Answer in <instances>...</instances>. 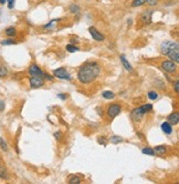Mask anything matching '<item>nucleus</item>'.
<instances>
[{
  "label": "nucleus",
  "mask_w": 179,
  "mask_h": 184,
  "mask_svg": "<svg viewBox=\"0 0 179 184\" xmlns=\"http://www.w3.org/2000/svg\"><path fill=\"white\" fill-rule=\"evenodd\" d=\"M162 130L164 131L165 133H167V135H170L172 132V125L168 122V121H165L162 124Z\"/></svg>",
  "instance_id": "13"
},
{
  "label": "nucleus",
  "mask_w": 179,
  "mask_h": 184,
  "mask_svg": "<svg viewBox=\"0 0 179 184\" xmlns=\"http://www.w3.org/2000/svg\"><path fill=\"white\" fill-rule=\"evenodd\" d=\"M109 140H111V142L114 143V145H117V143H119V142L123 141V138L119 137V136H112Z\"/></svg>",
  "instance_id": "25"
},
{
  "label": "nucleus",
  "mask_w": 179,
  "mask_h": 184,
  "mask_svg": "<svg viewBox=\"0 0 179 184\" xmlns=\"http://www.w3.org/2000/svg\"><path fill=\"white\" fill-rule=\"evenodd\" d=\"M0 179L9 180V173H8V170L6 169L2 164H0Z\"/></svg>",
  "instance_id": "14"
},
{
  "label": "nucleus",
  "mask_w": 179,
  "mask_h": 184,
  "mask_svg": "<svg viewBox=\"0 0 179 184\" xmlns=\"http://www.w3.org/2000/svg\"><path fill=\"white\" fill-rule=\"evenodd\" d=\"M97 142H99V145H103V147H106L107 145V139L105 138V137H99V138L97 139Z\"/></svg>",
  "instance_id": "29"
},
{
  "label": "nucleus",
  "mask_w": 179,
  "mask_h": 184,
  "mask_svg": "<svg viewBox=\"0 0 179 184\" xmlns=\"http://www.w3.org/2000/svg\"><path fill=\"white\" fill-rule=\"evenodd\" d=\"M142 152H143L144 154L150 155V157H154V155H155V152H154V149L149 148V147H146V148H144L143 150H142Z\"/></svg>",
  "instance_id": "22"
},
{
  "label": "nucleus",
  "mask_w": 179,
  "mask_h": 184,
  "mask_svg": "<svg viewBox=\"0 0 179 184\" xmlns=\"http://www.w3.org/2000/svg\"><path fill=\"white\" fill-rule=\"evenodd\" d=\"M3 110H5V102L0 100V112H3Z\"/></svg>",
  "instance_id": "36"
},
{
  "label": "nucleus",
  "mask_w": 179,
  "mask_h": 184,
  "mask_svg": "<svg viewBox=\"0 0 179 184\" xmlns=\"http://www.w3.org/2000/svg\"><path fill=\"white\" fill-rule=\"evenodd\" d=\"M102 96L104 97L105 99H113L114 97H115V94L111 90H105V92L102 93Z\"/></svg>",
  "instance_id": "20"
},
{
  "label": "nucleus",
  "mask_w": 179,
  "mask_h": 184,
  "mask_svg": "<svg viewBox=\"0 0 179 184\" xmlns=\"http://www.w3.org/2000/svg\"><path fill=\"white\" fill-rule=\"evenodd\" d=\"M174 88H175V93H176V94H178V93H179V82H178V80H175Z\"/></svg>",
  "instance_id": "32"
},
{
  "label": "nucleus",
  "mask_w": 179,
  "mask_h": 184,
  "mask_svg": "<svg viewBox=\"0 0 179 184\" xmlns=\"http://www.w3.org/2000/svg\"><path fill=\"white\" fill-rule=\"evenodd\" d=\"M28 72H29V74L31 76H40V77H43V74H44L43 71L36 65V64H31L29 66Z\"/></svg>",
  "instance_id": "9"
},
{
  "label": "nucleus",
  "mask_w": 179,
  "mask_h": 184,
  "mask_svg": "<svg viewBox=\"0 0 179 184\" xmlns=\"http://www.w3.org/2000/svg\"><path fill=\"white\" fill-rule=\"evenodd\" d=\"M29 82H30V87L31 88H39L44 85L43 77H40V76H31Z\"/></svg>",
  "instance_id": "7"
},
{
  "label": "nucleus",
  "mask_w": 179,
  "mask_h": 184,
  "mask_svg": "<svg viewBox=\"0 0 179 184\" xmlns=\"http://www.w3.org/2000/svg\"><path fill=\"white\" fill-rule=\"evenodd\" d=\"M152 109V104H145L142 105V106L137 107V108L133 109L132 112V117L135 121H139L140 119L143 118L148 112H150Z\"/></svg>",
  "instance_id": "2"
},
{
  "label": "nucleus",
  "mask_w": 179,
  "mask_h": 184,
  "mask_svg": "<svg viewBox=\"0 0 179 184\" xmlns=\"http://www.w3.org/2000/svg\"><path fill=\"white\" fill-rule=\"evenodd\" d=\"M119 58H121V62H122V64H123L124 67H125V70L128 71V72H133V67H132L131 63H129L128 61L126 60L125 55H121L119 56Z\"/></svg>",
  "instance_id": "11"
},
{
  "label": "nucleus",
  "mask_w": 179,
  "mask_h": 184,
  "mask_svg": "<svg viewBox=\"0 0 179 184\" xmlns=\"http://www.w3.org/2000/svg\"><path fill=\"white\" fill-rule=\"evenodd\" d=\"M17 43V41L13 39H11V38H9V39H6V40H2V41L0 42V44L1 45H13V44Z\"/></svg>",
  "instance_id": "21"
},
{
  "label": "nucleus",
  "mask_w": 179,
  "mask_h": 184,
  "mask_svg": "<svg viewBox=\"0 0 179 184\" xmlns=\"http://www.w3.org/2000/svg\"><path fill=\"white\" fill-rule=\"evenodd\" d=\"M167 56H169V58L175 62V63H178L179 62V44L178 42H170L169 48H168V52L166 54Z\"/></svg>",
  "instance_id": "3"
},
{
  "label": "nucleus",
  "mask_w": 179,
  "mask_h": 184,
  "mask_svg": "<svg viewBox=\"0 0 179 184\" xmlns=\"http://www.w3.org/2000/svg\"><path fill=\"white\" fill-rule=\"evenodd\" d=\"M53 76L56 78H59V80H70L71 78H72L70 75V73H69L64 67H60V68L54 70Z\"/></svg>",
  "instance_id": "4"
},
{
  "label": "nucleus",
  "mask_w": 179,
  "mask_h": 184,
  "mask_svg": "<svg viewBox=\"0 0 179 184\" xmlns=\"http://www.w3.org/2000/svg\"><path fill=\"white\" fill-rule=\"evenodd\" d=\"M58 97H59V98H61V99H62V100H65V99H66V95L59 94V95H58Z\"/></svg>",
  "instance_id": "37"
},
{
  "label": "nucleus",
  "mask_w": 179,
  "mask_h": 184,
  "mask_svg": "<svg viewBox=\"0 0 179 184\" xmlns=\"http://www.w3.org/2000/svg\"><path fill=\"white\" fill-rule=\"evenodd\" d=\"M162 68L166 73L174 74V73H176V71H177V65L175 62H172V61H164V62L162 63Z\"/></svg>",
  "instance_id": "6"
},
{
  "label": "nucleus",
  "mask_w": 179,
  "mask_h": 184,
  "mask_svg": "<svg viewBox=\"0 0 179 184\" xmlns=\"http://www.w3.org/2000/svg\"><path fill=\"white\" fill-rule=\"evenodd\" d=\"M43 77L46 78V80H53L54 76H51V75H49V74H46V73H44Z\"/></svg>",
  "instance_id": "35"
},
{
  "label": "nucleus",
  "mask_w": 179,
  "mask_h": 184,
  "mask_svg": "<svg viewBox=\"0 0 179 184\" xmlns=\"http://www.w3.org/2000/svg\"><path fill=\"white\" fill-rule=\"evenodd\" d=\"M154 152L157 155H162L166 152V147L165 145H157L155 149H154Z\"/></svg>",
  "instance_id": "18"
},
{
  "label": "nucleus",
  "mask_w": 179,
  "mask_h": 184,
  "mask_svg": "<svg viewBox=\"0 0 179 184\" xmlns=\"http://www.w3.org/2000/svg\"><path fill=\"white\" fill-rule=\"evenodd\" d=\"M59 21H60V20H59V19H54V20H52V21L49 22L48 24H46V25H44L43 28H44V29H48V28H51V27H52V25H53L54 23H56V22H59Z\"/></svg>",
  "instance_id": "30"
},
{
  "label": "nucleus",
  "mask_w": 179,
  "mask_h": 184,
  "mask_svg": "<svg viewBox=\"0 0 179 184\" xmlns=\"http://www.w3.org/2000/svg\"><path fill=\"white\" fill-rule=\"evenodd\" d=\"M158 1H159V0H147V2L146 3H148L150 7H154V6H157Z\"/></svg>",
  "instance_id": "31"
},
{
  "label": "nucleus",
  "mask_w": 179,
  "mask_h": 184,
  "mask_svg": "<svg viewBox=\"0 0 179 184\" xmlns=\"http://www.w3.org/2000/svg\"><path fill=\"white\" fill-rule=\"evenodd\" d=\"M69 184H80L81 183V179L76 175H70L68 180Z\"/></svg>",
  "instance_id": "19"
},
{
  "label": "nucleus",
  "mask_w": 179,
  "mask_h": 184,
  "mask_svg": "<svg viewBox=\"0 0 179 184\" xmlns=\"http://www.w3.org/2000/svg\"><path fill=\"white\" fill-rule=\"evenodd\" d=\"M7 2V0H0V5H5Z\"/></svg>",
  "instance_id": "38"
},
{
  "label": "nucleus",
  "mask_w": 179,
  "mask_h": 184,
  "mask_svg": "<svg viewBox=\"0 0 179 184\" xmlns=\"http://www.w3.org/2000/svg\"><path fill=\"white\" fill-rule=\"evenodd\" d=\"M101 73V66L95 62H87L83 64L78 72V78L82 84L94 82Z\"/></svg>",
  "instance_id": "1"
},
{
  "label": "nucleus",
  "mask_w": 179,
  "mask_h": 184,
  "mask_svg": "<svg viewBox=\"0 0 179 184\" xmlns=\"http://www.w3.org/2000/svg\"><path fill=\"white\" fill-rule=\"evenodd\" d=\"M0 148L2 149L3 151H8V150H9V147H8L7 142H6L5 139L1 138V137H0Z\"/></svg>",
  "instance_id": "26"
},
{
  "label": "nucleus",
  "mask_w": 179,
  "mask_h": 184,
  "mask_svg": "<svg viewBox=\"0 0 179 184\" xmlns=\"http://www.w3.org/2000/svg\"><path fill=\"white\" fill-rule=\"evenodd\" d=\"M167 121L172 126H175L179 122V114L178 113H172L167 117Z\"/></svg>",
  "instance_id": "10"
},
{
  "label": "nucleus",
  "mask_w": 179,
  "mask_h": 184,
  "mask_svg": "<svg viewBox=\"0 0 179 184\" xmlns=\"http://www.w3.org/2000/svg\"><path fill=\"white\" fill-rule=\"evenodd\" d=\"M65 48H66V51L70 52V53H74V52L79 51V48H78V46L73 45V44H68V45L65 46Z\"/></svg>",
  "instance_id": "24"
},
{
  "label": "nucleus",
  "mask_w": 179,
  "mask_h": 184,
  "mask_svg": "<svg viewBox=\"0 0 179 184\" xmlns=\"http://www.w3.org/2000/svg\"><path fill=\"white\" fill-rule=\"evenodd\" d=\"M170 42L172 41H165L162 43V45H160V52H162V54H164V55L167 54L168 48H169V45H170Z\"/></svg>",
  "instance_id": "16"
},
{
  "label": "nucleus",
  "mask_w": 179,
  "mask_h": 184,
  "mask_svg": "<svg viewBox=\"0 0 179 184\" xmlns=\"http://www.w3.org/2000/svg\"><path fill=\"white\" fill-rule=\"evenodd\" d=\"M150 13H152L150 11H146V12H144V13H142L140 19H142V21L145 24H149L150 22H152V15H150Z\"/></svg>",
  "instance_id": "12"
},
{
  "label": "nucleus",
  "mask_w": 179,
  "mask_h": 184,
  "mask_svg": "<svg viewBox=\"0 0 179 184\" xmlns=\"http://www.w3.org/2000/svg\"><path fill=\"white\" fill-rule=\"evenodd\" d=\"M54 138H56V140H61V139H62V133H61L60 131L56 132V133H54Z\"/></svg>",
  "instance_id": "34"
},
{
  "label": "nucleus",
  "mask_w": 179,
  "mask_h": 184,
  "mask_svg": "<svg viewBox=\"0 0 179 184\" xmlns=\"http://www.w3.org/2000/svg\"><path fill=\"white\" fill-rule=\"evenodd\" d=\"M147 96H148V98H149L150 100H156L158 98L157 92H154V90H150V92H148Z\"/></svg>",
  "instance_id": "27"
},
{
  "label": "nucleus",
  "mask_w": 179,
  "mask_h": 184,
  "mask_svg": "<svg viewBox=\"0 0 179 184\" xmlns=\"http://www.w3.org/2000/svg\"><path fill=\"white\" fill-rule=\"evenodd\" d=\"M8 2V8L9 9H13V7H15V0H7Z\"/></svg>",
  "instance_id": "33"
},
{
  "label": "nucleus",
  "mask_w": 179,
  "mask_h": 184,
  "mask_svg": "<svg viewBox=\"0 0 179 184\" xmlns=\"http://www.w3.org/2000/svg\"><path fill=\"white\" fill-rule=\"evenodd\" d=\"M5 34L7 36H9V38H13V36L17 34V30H16V28H13V27H9L5 30Z\"/></svg>",
  "instance_id": "17"
},
{
  "label": "nucleus",
  "mask_w": 179,
  "mask_h": 184,
  "mask_svg": "<svg viewBox=\"0 0 179 184\" xmlns=\"http://www.w3.org/2000/svg\"><path fill=\"white\" fill-rule=\"evenodd\" d=\"M89 32H90V34L92 35V38L95 40V41L102 42V41H104V40H105V36L103 35V34H102L101 32H99V30L96 29V28L90 27L89 28Z\"/></svg>",
  "instance_id": "8"
},
{
  "label": "nucleus",
  "mask_w": 179,
  "mask_h": 184,
  "mask_svg": "<svg viewBox=\"0 0 179 184\" xmlns=\"http://www.w3.org/2000/svg\"><path fill=\"white\" fill-rule=\"evenodd\" d=\"M8 74H9V71H8V67L5 65V64L0 63V78L7 77Z\"/></svg>",
  "instance_id": "15"
},
{
  "label": "nucleus",
  "mask_w": 179,
  "mask_h": 184,
  "mask_svg": "<svg viewBox=\"0 0 179 184\" xmlns=\"http://www.w3.org/2000/svg\"><path fill=\"white\" fill-rule=\"evenodd\" d=\"M147 2V0H134L133 2H132V7L136 8V7H140V6L145 5Z\"/></svg>",
  "instance_id": "23"
},
{
  "label": "nucleus",
  "mask_w": 179,
  "mask_h": 184,
  "mask_svg": "<svg viewBox=\"0 0 179 184\" xmlns=\"http://www.w3.org/2000/svg\"><path fill=\"white\" fill-rule=\"evenodd\" d=\"M121 112H122V107L117 104H113L107 108L106 114H107V117H109V119H113V118H115L116 116H119V115L121 114Z\"/></svg>",
  "instance_id": "5"
},
{
  "label": "nucleus",
  "mask_w": 179,
  "mask_h": 184,
  "mask_svg": "<svg viewBox=\"0 0 179 184\" xmlns=\"http://www.w3.org/2000/svg\"><path fill=\"white\" fill-rule=\"evenodd\" d=\"M70 11L72 12L73 15H78L80 12V7L78 5H71L70 6Z\"/></svg>",
  "instance_id": "28"
}]
</instances>
